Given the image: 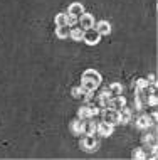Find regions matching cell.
Here are the masks:
<instances>
[{
  "label": "cell",
  "instance_id": "6da1fadb",
  "mask_svg": "<svg viewBox=\"0 0 158 160\" xmlns=\"http://www.w3.org/2000/svg\"><path fill=\"white\" fill-rule=\"evenodd\" d=\"M101 81L103 78L96 69H86L81 76V89L84 91V94H93L101 86Z\"/></svg>",
  "mask_w": 158,
  "mask_h": 160
},
{
  "label": "cell",
  "instance_id": "7a4b0ae2",
  "mask_svg": "<svg viewBox=\"0 0 158 160\" xmlns=\"http://www.w3.org/2000/svg\"><path fill=\"white\" fill-rule=\"evenodd\" d=\"M81 148L86 150V152H94L99 148V138L96 135H86L84 133L83 140H81Z\"/></svg>",
  "mask_w": 158,
  "mask_h": 160
},
{
  "label": "cell",
  "instance_id": "3957f363",
  "mask_svg": "<svg viewBox=\"0 0 158 160\" xmlns=\"http://www.w3.org/2000/svg\"><path fill=\"white\" fill-rule=\"evenodd\" d=\"M99 39H101V34L98 32L96 29H93V27L84 29V32H83V41L86 42L88 46H96L98 42H99Z\"/></svg>",
  "mask_w": 158,
  "mask_h": 160
},
{
  "label": "cell",
  "instance_id": "277c9868",
  "mask_svg": "<svg viewBox=\"0 0 158 160\" xmlns=\"http://www.w3.org/2000/svg\"><path fill=\"white\" fill-rule=\"evenodd\" d=\"M99 115V106H83L78 111V118L86 120V118H94Z\"/></svg>",
  "mask_w": 158,
  "mask_h": 160
},
{
  "label": "cell",
  "instance_id": "5b68a950",
  "mask_svg": "<svg viewBox=\"0 0 158 160\" xmlns=\"http://www.w3.org/2000/svg\"><path fill=\"white\" fill-rule=\"evenodd\" d=\"M103 122L109 123V125H119V116H118V110L108 106V110L103 111Z\"/></svg>",
  "mask_w": 158,
  "mask_h": 160
},
{
  "label": "cell",
  "instance_id": "8992f818",
  "mask_svg": "<svg viewBox=\"0 0 158 160\" xmlns=\"http://www.w3.org/2000/svg\"><path fill=\"white\" fill-rule=\"evenodd\" d=\"M78 22L81 25V29H89V27H94V17L88 12H83L79 17H78Z\"/></svg>",
  "mask_w": 158,
  "mask_h": 160
},
{
  "label": "cell",
  "instance_id": "52a82bcc",
  "mask_svg": "<svg viewBox=\"0 0 158 160\" xmlns=\"http://www.w3.org/2000/svg\"><path fill=\"white\" fill-rule=\"evenodd\" d=\"M155 122L156 120H153V116H150V115H140L138 118H136V127L141 128V130H146V128H150Z\"/></svg>",
  "mask_w": 158,
  "mask_h": 160
},
{
  "label": "cell",
  "instance_id": "ba28073f",
  "mask_svg": "<svg viewBox=\"0 0 158 160\" xmlns=\"http://www.w3.org/2000/svg\"><path fill=\"white\" fill-rule=\"evenodd\" d=\"M113 130H114V125H109V123H106V122H101V123H98V130H96V133L99 137H109L111 133H113Z\"/></svg>",
  "mask_w": 158,
  "mask_h": 160
},
{
  "label": "cell",
  "instance_id": "9c48e42d",
  "mask_svg": "<svg viewBox=\"0 0 158 160\" xmlns=\"http://www.w3.org/2000/svg\"><path fill=\"white\" fill-rule=\"evenodd\" d=\"M109 103H111V94L108 91V88H106L99 93V96H98V106L99 108H108Z\"/></svg>",
  "mask_w": 158,
  "mask_h": 160
},
{
  "label": "cell",
  "instance_id": "30bf717a",
  "mask_svg": "<svg viewBox=\"0 0 158 160\" xmlns=\"http://www.w3.org/2000/svg\"><path fill=\"white\" fill-rule=\"evenodd\" d=\"M96 130H98V123L94 122V120L93 118L84 120V133H86V135H96Z\"/></svg>",
  "mask_w": 158,
  "mask_h": 160
},
{
  "label": "cell",
  "instance_id": "8fae6325",
  "mask_svg": "<svg viewBox=\"0 0 158 160\" xmlns=\"http://www.w3.org/2000/svg\"><path fill=\"white\" fill-rule=\"evenodd\" d=\"M71 130H72L74 135H83V133H84V120L76 118L74 122L71 123Z\"/></svg>",
  "mask_w": 158,
  "mask_h": 160
},
{
  "label": "cell",
  "instance_id": "7c38bea8",
  "mask_svg": "<svg viewBox=\"0 0 158 160\" xmlns=\"http://www.w3.org/2000/svg\"><path fill=\"white\" fill-rule=\"evenodd\" d=\"M96 31L101 34V36H109L111 32V24L108 22V20H99L96 25Z\"/></svg>",
  "mask_w": 158,
  "mask_h": 160
},
{
  "label": "cell",
  "instance_id": "4fadbf2b",
  "mask_svg": "<svg viewBox=\"0 0 158 160\" xmlns=\"http://www.w3.org/2000/svg\"><path fill=\"white\" fill-rule=\"evenodd\" d=\"M118 116H119V123L126 125V123H130V120H131V111L128 110L126 106H123L121 110H118Z\"/></svg>",
  "mask_w": 158,
  "mask_h": 160
},
{
  "label": "cell",
  "instance_id": "5bb4252c",
  "mask_svg": "<svg viewBox=\"0 0 158 160\" xmlns=\"http://www.w3.org/2000/svg\"><path fill=\"white\" fill-rule=\"evenodd\" d=\"M111 108H114V110H121L123 106H126V99L123 94H119V96H114L111 98V103H109Z\"/></svg>",
  "mask_w": 158,
  "mask_h": 160
},
{
  "label": "cell",
  "instance_id": "9a60e30c",
  "mask_svg": "<svg viewBox=\"0 0 158 160\" xmlns=\"http://www.w3.org/2000/svg\"><path fill=\"white\" fill-rule=\"evenodd\" d=\"M83 12H84V7H83V3H79V2L71 3L69 8H67V14H71V15H74V17H79Z\"/></svg>",
  "mask_w": 158,
  "mask_h": 160
},
{
  "label": "cell",
  "instance_id": "2e32d148",
  "mask_svg": "<svg viewBox=\"0 0 158 160\" xmlns=\"http://www.w3.org/2000/svg\"><path fill=\"white\" fill-rule=\"evenodd\" d=\"M69 31H71L69 25H55V36H57L59 39L69 37Z\"/></svg>",
  "mask_w": 158,
  "mask_h": 160
},
{
  "label": "cell",
  "instance_id": "e0dca14e",
  "mask_svg": "<svg viewBox=\"0 0 158 160\" xmlns=\"http://www.w3.org/2000/svg\"><path fill=\"white\" fill-rule=\"evenodd\" d=\"M108 91L111 94V98H114V96H119V94H123V86L119 84V83H113L108 88Z\"/></svg>",
  "mask_w": 158,
  "mask_h": 160
},
{
  "label": "cell",
  "instance_id": "ac0fdd59",
  "mask_svg": "<svg viewBox=\"0 0 158 160\" xmlns=\"http://www.w3.org/2000/svg\"><path fill=\"white\" fill-rule=\"evenodd\" d=\"M83 32H84V29H71L69 31V37L72 39V41H76V42H79V41H83Z\"/></svg>",
  "mask_w": 158,
  "mask_h": 160
},
{
  "label": "cell",
  "instance_id": "d6986e66",
  "mask_svg": "<svg viewBox=\"0 0 158 160\" xmlns=\"http://www.w3.org/2000/svg\"><path fill=\"white\" fill-rule=\"evenodd\" d=\"M145 88H150V79H145V78L136 79V89H145Z\"/></svg>",
  "mask_w": 158,
  "mask_h": 160
},
{
  "label": "cell",
  "instance_id": "ffe728a7",
  "mask_svg": "<svg viewBox=\"0 0 158 160\" xmlns=\"http://www.w3.org/2000/svg\"><path fill=\"white\" fill-rule=\"evenodd\" d=\"M66 24L69 25V27H74V25L78 24V17H74L71 14H66Z\"/></svg>",
  "mask_w": 158,
  "mask_h": 160
},
{
  "label": "cell",
  "instance_id": "44dd1931",
  "mask_svg": "<svg viewBox=\"0 0 158 160\" xmlns=\"http://www.w3.org/2000/svg\"><path fill=\"white\" fill-rule=\"evenodd\" d=\"M133 158H146V153L143 152V148H135L133 153H131Z\"/></svg>",
  "mask_w": 158,
  "mask_h": 160
},
{
  "label": "cell",
  "instance_id": "7402d4cb",
  "mask_svg": "<svg viewBox=\"0 0 158 160\" xmlns=\"http://www.w3.org/2000/svg\"><path fill=\"white\" fill-rule=\"evenodd\" d=\"M72 96H74L76 99H79V98H83L84 96V91L81 89V86H76V88H72Z\"/></svg>",
  "mask_w": 158,
  "mask_h": 160
},
{
  "label": "cell",
  "instance_id": "603a6c76",
  "mask_svg": "<svg viewBox=\"0 0 158 160\" xmlns=\"http://www.w3.org/2000/svg\"><path fill=\"white\" fill-rule=\"evenodd\" d=\"M55 25H67L66 24V14H57L55 15Z\"/></svg>",
  "mask_w": 158,
  "mask_h": 160
}]
</instances>
